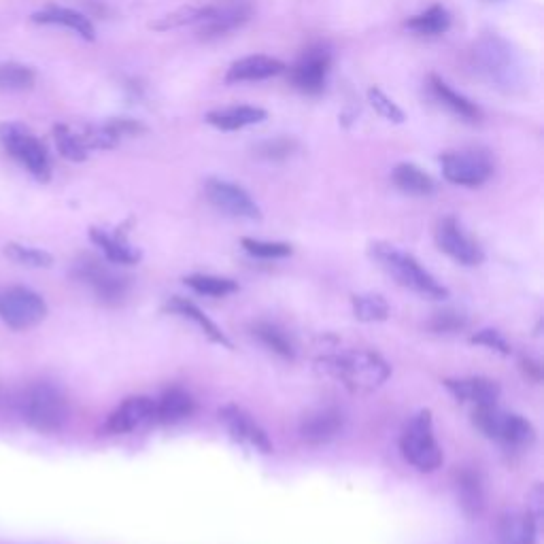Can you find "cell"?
Listing matches in <instances>:
<instances>
[{
    "instance_id": "cell-41",
    "label": "cell",
    "mask_w": 544,
    "mask_h": 544,
    "mask_svg": "<svg viewBox=\"0 0 544 544\" xmlns=\"http://www.w3.org/2000/svg\"><path fill=\"white\" fill-rule=\"evenodd\" d=\"M470 340L474 345H485L487 349L498 351L500 355H510V345L506 343V338L498 330H491V328L481 330V332H476Z\"/></svg>"
},
{
    "instance_id": "cell-18",
    "label": "cell",
    "mask_w": 544,
    "mask_h": 544,
    "mask_svg": "<svg viewBox=\"0 0 544 544\" xmlns=\"http://www.w3.org/2000/svg\"><path fill=\"white\" fill-rule=\"evenodd\" d=\"M445 387L457 402H470L476 406H493L500 398V385L485 377L447 379Z\"/></svg>"
},
{
    "instance_id": "cell-28",
    "label": "cell",
    "mask_w": 544,
    "mask_h": 544,
    "mask_svg": "<svg viewBox=\"0 0 544 544\" xmlns=\"http://www.w3.org/2000/svg\"><path fill=\"white\" fill-rule=\"evenodd\" d=\"M391 181L400 192L411 196H430L436 192L434 179L423 168L411 162H402L391 170Z\"/></svg>"
},
{
    "instance_id": "cell-5",
    "label": "cell",
    "mask_w": 544,
    "mask_h": 544,
    "mask_svg": "<svg viewBox=\"0 0 544 544\" xmlns=\"http://www.w3.org/2000/svg\"><path fill=\"white\" fill-rule=\"evenodd\" d=\"M400 449L404 459L421 472H434L442 466V451L434 436V423L430 411H419L400 438Z\"/></svg>"
},
{
    "instance_id": "cell-23",
    "label": "cell",
    "mask_w": 544,
    "mask_h": 544,
    "mask_svg": "<svg viewBox=\"0 0 544 544\" xmlns=\"http://www.w3.org/2000/svg\"><path fill=\"white\" fill-rule=\"evenodd\" d=\"M266 117H268V113L264 109H260V107L241 105V107H228V109L209 111L204 119H207V124H211L217 130L234 132V130H243L247 126L262 124Z\"/></svg>"
},
{
    "instance_id": "cell-21",
    "label": "cell",
    "mask_w": 544,
    "mask_h": 544,
    "mask_svg": "<svg viewBox=\"0 0 544 544\" xmlns=\"http://www.w3.org/2000/svg\"><path fill=\"white\" fill-rule=\"evenodd\" d=\"M166 311L175 313V315H179V317H183V319H187V321H192L194 326H196L204 336H207V338L211 340V343L232 349L230 338H228L224 332H221V328L217 326V323L211 321L207 315H204L194 302L185 300V298H181V296H175V298H170V300L166 302Z\"/></svg>"
},
{
    "instance_id": "cell-26",
    "label": "cell",
    "mask_w": 544,
    "mask_h": 544,
    "mask_svg": "<svg viewBox=\"0 0 544 544\" xmlns=\"http://www.w3.org/2000/svg\"><path fill=\"white\" fill-rule=\"evenodd\" d=\"M538 523L523 510L506 513L500 521V544H536Z\"/></svg>"
},
{
    "instance_id": "cell-25",
    "label": "cell",
    "mask_w": 544,
    "mask_h": 544,
    "mask_svg": "<svg viewBox=\"0 0 544 544\" xmlns=\"http://www.w3.org/2000/svg\"><path fill=\"white\" fill-rule=\"evenodd\" d=\"M455 489H457V500L459 504H462L464 513L468 517H479L485 510V487H483L481 474L472 468L457 472Z\"/></svg>"
},
{
    "instance_id": "cell-12",
    "label": "cell",
    "mask_w": 544,
    "mask_h": 544,
    "mask_svg": "<svg viewBox=\"0 0 544 544\" xmlns=\"http://www.w3.org/2000/svg\"><path fill=\"white\" fill-rule=\"evenodd\" d=\"M436 245L442 253H447L451 260L464 266H479L485 260L481 245L462 228L455 217H445L436 226Z\"/></svg>"
},
{
    "instance_id": "cell-11",
    "label": "cell",
    "mask_w": 544,
    "mask_h": 544,
    "mask_svg": "<svg viewBox=\"0 0 544 544\" xmlns=\"http://www.w3.org/2000/svg\"><path fill=\"white\" fill-rule=\"evenodd\" d=\"M204 194H207L209 202L217 211L226 213L230 217L251 219V221L262 219L258 202H255L241 185H236L232 181L211 177L207 183H204Z\"/></svg>"
},
{
    "instance_id": "cell-3",
    "label": "cell",
    "mask_w": 544,
    "mask_h": 544,
    "mask_svg": "<svg viewBox=\"0 0 544 544\" xmlns=\"http://www.w3.org/2000/svg\"><path fill=\"white\" fill-rule=\"evenodd\" d=\"M370 255L379 262V266L389 277H394L402 287L411 289V292L436 300L449 296V289L434 275H430L411 253H406L389 243H374L370 247Z\"/></svg>"
},
{
    "instance_id": "cell-2",
    "label": "cell",
    "mask_w": 544,
    "mask_h": 544,
    "mask_svg": "<svg viewBox=\"0 0 544 544\" xmlns=\"http://www.w3.org/2000/svg\"><path fill=\"white\" fill-rule=\"evenodd\" d=\"M472 66L498 90L515 92L523 85V66L515 47L500 34H483L472 47Z\"/></svg>"
},
{
    "instance_id": "cell-13",
    "label": "cell",
    "mask_w": 544,
    "mask_h": 544,
    "mask_svg": "<svg viewBox=\"0 0 544 544\" xmlns=\"http://www.w3.org/2000/svg\"><path fill=\"white\" fill-rule=\"evenodd\" d=\"M219 421L226 425L228 434L236 442H241V445L258 451V453H264V455L272 453L270 436L266 434L262 425L245 411V408L236 406V404H228L224 408H219Z\"/></svg>"
},
{
    "instance_id": "cell-19",
    "label": "cell",
    "mask_w": 544,
    "mask_h": 544,
    "mask_svg": "<svg viewBox=\"0 0 544 544\" xmlns=\"http://www.w3.org/2000/svg\"><path fill=\"white\" fill-rule=\"evenodd\" d=\"M285 62L270 58V56H247L232 62V66L228 68L226 73V81L228 83H245V81H262V79H270L277 77L285 71Z\"/></svg>"
},
{
    "instance_id": "cell-4",
    "label": "cell",
    "mask_w": 544,
    "mask_h": 544,
    "mask_svg": "<svg viewBox=\"0 0 544 544\" xmlns=\"http://www.w3.org/2000/svg\"><path fill=\"white\" fill-rule=\"evenodd\" d=\"M20 415L37 432L54 434L68 421V402L56 385L37 383L22 394Z\"/></svg>"
},
{
    "instance_id": "cell-29",
    "label": "cell",
    "mask_w": 544,
    "mask_h": 544,
    "mask_svg": "<svg viewBox=\"0 0 544 544\" xmlns=\"http://www.w3.org/2000/svg\"><path fill=\"white\" fill-rule=\"evenodd\" d=\"M404 26L421 37H438L451 28V13L442 5H432L430 9L408 17Z\"/></svg>"
},
{
    "instance_id": "cell-35",
    "label": "cell",
    "mask_w": 544,
    "mask_h": 544,
    "mask_svg": "<svg viewBox=\"0 0 544 544\" xmlns=\"http://www.w3.org/2000/svg\"><path fill=\"white\" fill-rule=\"evenodd\" d=\"M209 13V5L207 7H181L173 13H168L164 17H160V20L151 22L149 28L158 30V32H166V30H175V28H183V26H190V24H198L204 20V15Z\"/></svg>"
},
{
    "instance_id": "cell-1",
    "label": "cell",
    "mask_w": 544,
    "mask_h": 544,
    "mask_svg": "<svg viewBox=\"0 0 544 544\" xmlns=\"http://www.w3.org/2000/svg\"><path fill=\"white\" fill-rule=\"evenodd\" d=\"M319 366L351 391H357V394H368V391L379 389L391 374V366L383 357L366 349L328 353L321 357Z\"/></svg>"
},
{
    "instance_id": "cell-30",
    "label": "cell",
    "mask_w": 544,
    "mask_h": 544,
    "mask_svg": "<svg viewBox=\"0 0 544 544\" xmlns=\"http://www.w3.org/2000/svg\"><path fill=\"white\" fill-rule=\"evenodd\" d=\"M251 332L272 353L285 357V360H294L296 357V347L292 343V338H289L281 328H277L275 323L258 321V323H253Z\"/></svg>"
},
{
    "instance_id": "cell-37",
    "label": "cell",
    "mask_w": 544,
    "mask_h": 544,
    "mask_svg": "<svg viewBox=\"0 0 544 544\" xmlns=\"http://www.w3.org/2000/svg\"><path fill=\"white\" fill-rule=\"evenodd\" d=\"M243 249L251 253L253 258H262V260H279L292 255V245L287 243H272V241H258V238H243L241 241Z\"/></svg>"
},
{
    "instance_id": "cell-14",
    "label": "cell",
    "mask_w": 544,
    "mask_h": 544,
    "mask_svg": "<svg viewBox=\"0 0 544 544\" xmlns=\"http://www.w3.org/2000/svg\"><path fill=\"white\" fill-rule=\"evenodd\" d=\"M253 7L249 0H221L219 5H209V13L198 22L200 34L204 39H219L238 28H243L251 20Z\"/></svg>"
},
{
    "instance_id": "cell-7",
    "label": "cell",
    "mask_w": 544,
    "mask_h": 544,
    "mask_svg": "<svg viewBox=\"0 0 544 544\" xmlns=\"http://www.w3.org/2000/svg\"><path fill=\"white\" fill-rule=\"evenodd\" d=\"M0 143L11 156L20 162L30 175L39 181H49L51 177V160L45 145L34 136L28 128L20 124H3L0 126Z\"/></svg>"
},
{
    "instance_id": "cell-17",
    "label": "cell",
    "mask_w": 544,
    "mask_h": 544,
    "mask_svg": "<svg viewBox=\"0 0 544 544\" xmlns=\"http://www.w3.org/2000/svg\"><path fill=\"white\" fill-rule=\"evenodd\" d=\"M149 421H153V400L147 396H132L109 415L105 428L111 434H128Z\"/></svg>"
},
{
    "instance_id": "cell-40",
    "label": "cell",
    "mask_w": 544,
    "mask_h": 544,
    "mask_svg": "<svg viewBox=\"0 0 544 544\" xmlns=\"http://www.w3.org/2000/svg\"><path fill=\"white\" fill-rule=\"evenodd\" d=\"M294 149H296L294 139H287V136H277V139L260 143L258 147H255V153H258V156L264 160L279 162V160H285V158L292 156Z\"/></svg>"
},
{
    "instance_id": "cell-32",
    "label": "cell",
    "mask_w": 544,
    "mask_h": 544,
    "mask_svg": "<svg viewBox=\"0 0 544 544\" xmlns=\"http://www.w3.org/2000/svg\"><path fill=\"white\" fill-rule=\"evenodd\" d=\"M183 281L187 287H192L194 292L202 296H213V298H224L228 294H234L238 289V285L232 279L215 277V275H190Z\"/></svg>"
},
{
    "instance_id": "cell-15",
    "label": "cell",
    "mask_w": 544,
    "mask_h": 544,
    "mask_svg": "<svg viewBox=\"0 0 544 544\" xmlns=\"http://www.w3.org/2000/svg\"><path fill=\"white\" fill-rule=\"evenodd\" d=\"M330 66H332V56L326 47L306 49L302 58L292 68V83L300 92L317 96L326 90Z\"/></svg>"
},
{
    "instance_id": "cell-24",
    "label": "cell",
    "mask_w": 544,
    "mask_h": 544,
    "mask_svg": "<svg viewBox=\"0 0 544 544\" xmlns=\"http://www.w3.org/2000/svg\"><path fill=\"white\" fill-rule=\"evenodd\" d=\"M32 20L37 24H54V26H64L77 32L81 39L85 41H94L96 39V30L94 24L85 17L83 13L75 9H66V7H47L43 11H37L32 15Z\"/></svg>"
},
{
    "instance_id": "cell-6",
    "label": "cell",
    "mask_w": 544,
    "mask_h": 544,
    "mask_svg": "<svg viewBox=\"0 0 544 544\" xmlns=\"http://www.w3.org/2000/svg\"><path fill=\"white\" fill-rule=\"evenodd\" d=\"M474 425L487 438L498 440L506 447H530L536 440V430L530 421L521 415L502 411V408H498V404L476 406Z\"/></svg>"
},
{
    "instance_id": "cell-9",
    "label": "cell",
    "mask_w": 544,
    "mask_h": 544,
    "mask_svg": "<svg viewBox=\"0 0 544 544\" xmlns=\"http://www.w3.org/2000/svg\"><path fill=\"white\" fill-rule=\"evenodd\" d=\"M442 175L453 185L462 187H479L489 181L493 175L491 158L485 151H449L440 158Z\"/></svg>"
},
{
    "instance_id": "cell-39",
    "label": "cell",
    "mask_w": 544,
    "mask_h": 544,
    "mask_svg": "<svg viewBox=\"0 0 544 544\" xmlns=\"http://www.w3.org/2000/svg\"><path fill=\"white\" fill-rule=\"evenodd\" d=\"M466 326H468V317L462 311H455V309L438 311L430 319V328L436 334H455V332H462Z\"/></svg>"
},
{
    "instance_id": "cell-10",
    "label": "cell",
    "mask_w": 544,
    "mask_h": 544,
    "mask_svg": "<svg viewBox=\"0 0 544 544\" xmlns=\"http://www.w3.org/2000/svg\"><path fill=\"white\" fill-rule=\"evenodd\" d=\"M75 277L88 285L105 304H119L128 296L130 281L96 258L79 260L75 264Z\"/></svg>"
},
{
    "instance_id": "cell-33",
    "label": "cell",
    "mask_w": 544,
    "mask_h": 544,
    "mask_svg": "<svg viewBox=\"0 0 544 544\" xmlns=\"http://www.w3.org/2000/svg\"><path fill=\"white\" fill-rule=\"evenodd\" d=\"M34 71L24 64L7 62L0 64V90L5 92H24L34 85Z\"/></svg>"
},
{
    "instance_id": "cell-36",
    "label": "cell",
    "mask_w": 544,
    "mask_h": 544,
    "mask_svg": "<svg viewBox=\"0 0 544 544\" xmlns=\"http://www.w3.org/2000/svg\"><path fill=\"white\" fill-rule=\"evenodd\" d=\"M5 253L9 258L17 264L28 266V268H49L54 264V258L43 249H34V247H26V245H17V243H9L5 247Z\"/></svg>"
},
{
    "instance_id": "cell-34",
    "label": "cell",
    "mask_w": 544,
    "mask_h": 544,
    "mask_svg": "<svg viewBox=\"0 0 544 544\" xmlns=\"http://www.w3.org/2000/svg\"><path fill=\"white\" fill-rule=\"evenodd\" d=\"M54 139H56L58 151L66 160H71V162L88 160V147L83 145V139H81L79 132L60 124L54 128Z\"/></svg>"
},
{
    "instance_id": "cell-22",
    "label": "cell",
    "mask_w": 544,
    "mask_h": 544,
    "mask_svg": "<svg viewBox=\"0 0 544 544\" xmlns=\"http://www.w3.org/2000/svg\"><path fill=\"white\" fill-rule=\"evenodd\" d=\"M430 90H432L434 98L440 102L442 107H447L453 115L462 117L464 122H470V124L481 122L483 111L479 107H476L472 100H468L466 96L455 92L451 88V85L445 79H442V77L430 75Z\"/></svg>"
},
{
    "instance_id": "cell-31",
    "label": "cell",
    "mask_w": 544,
    "mask_h": 544,
    "mask_svg": "<svg viewBox=\"0 0 544 544\" xmlns=\"http://www.w3.org/2000/svg\"><path fill=\"white\" fill-rule=\"evenodd\" d=\"M353 315L364 323H377L389 317V304L379 294H357L353 296Z\"/></svg>"
},
{
    "instance_id": "cell-38",
    "label": "cell",
    "mask_w": 544,
    "mask_h": 544,
    "mask_svg": "<svg viewBox=\"0 0 544 544\" xmlns=\"http://www.w3.org/2000/svg\"><path fill=\"white\" fill-rule=\"evenodd\" d=\"M368 102H370L374 111H377L383 119H387V122L404 124V119H406L404 111L381 88H370L368 90Z\"/></svg>"
},
{
    "instance_id": "cell-20",
    "label": "cell",
    "mask_w": 544,
    "mask_h": 544,
    "mask_svg": "<svg viewBox=\"0 0 544 544\" xmlns=\"http://www.w3.org/2000/svg\"><path fill=\"white\" fill-rule=\"evenodd\" d=\"M194 411H196L194 398L181 387L168 389L158 400H153V421L164 425H173L190 419Z\"/></svg>"
},
{
    "instance_id": "cell-8",
    "label": "cell",
    "mask_w": 544,
    "mask_h": 544,
    "mask_svg": "<svg viewBox=\"0 0 544 544\" xmlns=\"http://www.w3.org/2000/svg\"><path fill=\"white\" fill-rule=\"evenodd\" d=\"M47 315L45 300L26 287H9L0 292V319L15 330L37 326Z\"/></svg>"
},
{
    "instance_id": "cell-27",
    "label": "cell",
    "mask_w": 544,
    "mask_h": 544,
    "mask_svg": "<svg viewBox=\"0 0 544 544\" xmlns=\"http://www.w3.org/2000/svg\"><path fill=\"white\" fill-rule=\"evenodd\" d=\"M90 238L102 249V253L107 255V260L113 264H136L141 260V251L134 249L126 241L124 234L92 228Z\"/></svg>"
},
{
    "instance_id": "cell-16",
    "label": "cell",
    "mask_w": 544,
    "mask_h": 544,
    "mask_svg": "<svg viewBox=\"0 0 544 544\" xmlns=\"http://www.w3.org/2000/svg\"><path fill=\"white\" fill-rule=\"evenodd\" d=\"M345 428V415L336 406H323L309 413L300 423V438L306 445H328Z\"/></svg>"
}]
</instances>
